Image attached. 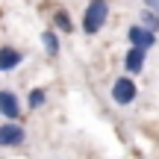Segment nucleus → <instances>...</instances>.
I'll return each instance as SVG.
<instances>
[{"instance_id":"0eeeda50","label":"nucleus","mask_w":159,"mask_h":159,"mask_svg":"<svg viewBox=\"0 0 159 159\" xmlns=\"http://www.w3.org/2000/svg\"><path fill=\"white\" fill-rule=\"evenodd\" d=\"M144 56H148V50L133 44L130 50H127V56H124V71L127 74H139V71L144 68Z\"/></svg>"},{"instance_id":"7ed1b4c3","label":"nucleus","mask_w":159,"mask_h":159,"mask_svg":"<svg viewBox=\"0 0 159 159\" xmlns=\"http://www.w3.org/2000/svg\"><path fill=\"white\" fill-rule=\"evenodd\" d=\"M24 139H27V133L21 124H15V121L0 124V148H18V144H24Z\"/></svg>"},{"instance_id":"423d86ee","label":"nucleus","mask_w":159,"mask_h":159,"mask_svg":"<svg viewBox=\"0 0 159 159\" xmlns=\"http://www.w3.org/2000/svg\"><path fill=\"white\" fill-rule=\"evenodd\" d=\"M21 62H24V53H21V50H15L12 44H3V47H0V74L18 68Z\"/></svg>"},{"instance_id":"f8f14e48","label":"nucleus","mask_w":159,"mask_h":159,"mask_svg":"<svg viewBox=\"0 0 159 159\" xmlns=\"http://www.w3.org/2000/svg\"><path fill=\"white\" fill-rule=\"evenodd\" d=\"M144 6H148V9H156V12H159V0H144Z\"/></svg>"},{"instance_id":"6e6552de","label":"nucleus","mask_w":159,"mask_h":159,"mask_svg":"<svg viewBox=\"0 0 159 159\" xmlns=\"http://www.w3.org/2000/svg\"><path fill=\"white\" fill-rule=\"evenodd\" d=\"M139 21H142L148 30H153V33H156V30H159V12H156V9H148V6H144V12H142V18H139Z\"/></svg>"},{"instance_id":"39448f33","label":"nucleus","mask_w":159,"mask_h":159,"mask_svg":"<svg viewBox=\"0 0 159 159\" xmlns=\"http://www.w3.org/2000/svg\"><path fill=\"white\" fill-rule=\"evenodd\" d=\"M0 115H3L6 121H18V115H21V103H18V97L12 94L9 89L0 91Z\"/></svg>"},{"instance_id":"20e7f679","label":"nucleus","mask_w":159,"mask_h":159,"mask_svg":"<svg viewBox=\"0 0 159 159\" xmlns=\"http://www.w3.org/2000/svg\"><path fill=\"white\" fill-rule=\"evenodd\" d=\"M127 39H130V44L144 47V50H150V47L156 44V33H153V30H148L144 24H133V27L127 30Z\"/></svg>"},{"instance_id":"9d476101","label":"nucleus","mask_w":159,"mask_h":159,"mask_svg":"<svg viewBox=\"0 0 159 159\" xmlns=\"http://www.w3.org/2000/svg\"><path fill=\"white\" fill-rule=\"evenodd\" d=\"M41 41H44V50L50 53V56H56V53H59V35L53 33V30H47V33L41 35Z\"/></svg>"},{"instance_id":"1a4fd4ad","label":"nucleus","mask_w":159,"mask_h":159,"mask_svg":"<svg viewBox=\"0 0 159 159\" xmlns=\"http://www.w3.org/2000/svg\"><path fill=\"white\" fill-rule=\"evenodd\" d=\"M53 27H56L59 33H71V30H74L71 15H68V12H56V15H53Z\"/></svg>"},{"instance_id":"f03ea898","label":"nucleus","mask_w":159,"mask_h":159,"mask_svg":"<svg viewBox=\"0 0 159 159\" xmlns=\"http://www.w3.org/2000/svg\"><path fill=\"white\" fill-rule=\"evenodd\" d=\"M136 94H139V89H136V83H133L130 77H118L112 83V100L118 103V106H130V103L136 100Z\"/></svg>"},{"instance_id":"f257e3e1","label":"nucleus","mask_w":159,"mask_h":159,"mask_svg":"<svg viewBox=\"0 0 159 159\" xmlns=\"http://www.w3.org/2000/svg\"><path fill=\"white\" fill-rule=\"evenodd\" d=\"M109 21V3L106 0H91L83 12V33L85 35H97Z\"/></svg>"},{"instance_id":"9b49d317","label":"nucleus","mask_w":159,"mask_h":159,"mask_svg":"<svg viewBox=\"0 0 159 159\" xmlns=\"http://www.w3.org/2000/svg\"><path fill=\"white\" fill-rule=\"evenodd\" d=\"M44 100H47L44 89H33V91H30V100H27V106H30V109H39V106H44Z\"/></svg>"}]
</instances>
